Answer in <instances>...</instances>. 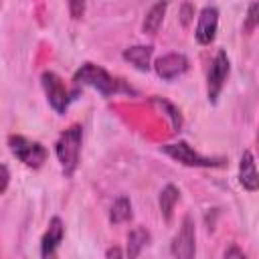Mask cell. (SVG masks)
I'll use <instances>...</instances> for the list:
<instances>
[{
	"label": "cell",
	"mask_w": 259,
	"mask_h": 259,
	"mask_svg": "<svg viewBox=\"0 0 259 259\" xmlns=\"http://www.w3.org/2000/svg\"><path fill=\"white\" fill-rule=\"evenodd\" d=\"M73 81H75V85H91L101 95H113V93H119V91H132L121 79L111 77L105 69L93 65V63L81 65L79 71L75 73Z\"/></svg>",
	"instance_id": "6da1fadb"
},
{
	"label": "cell",
	"mask_w": 259,
	"mask_h": 259,
	"mask_svg": "<svg viewBox=\"0 0 259 259\" xmlns=\"http://www.w3.org/2000/svg\"><path fill=\"white\" fill-rule=\"evenodd\" d=\"M81 140H83V127L81 125H71L69 130H65L57 144V158L61 162L63 174L65 176H73L77 164H79V150H81Z\"/></svg>",
	"instance_id": "7a4b0ae2"
},
{
	"label": "cell",
	"mask_w": 259,
	"mask_h": 259,
	"mask_svg": "<svg viewBox=\"0 0 259 259\" xmlns=\"http://www.w3.org/2000/svg\"><path fill=\"white\" fill-rule=\"evenodd\" d=\"M162 152L168 154L170 158H174L176 162L184 164V166H198V168H217V166H225V158H206L200 156L198 152H194L186 142H178V144H166L162 146Z\"/></svg>",
	"instance_id": "3957f363"
},
{
	"label": "cell",
	"mask_w": 259,
	"mask_h": 259,
	"mask_svg": "<svg viewBox=\"0 0 259 259\" xmlns=\"http://www.w3.org/2000/svg\"><path fill=\"white\" fill-rule=\"evenodd\" d=\"M8 146L10 152L28 168H40L47 162V150L38 142H32L24 136H10Z\"/></svg>",
	"instance_id": "277c9868"
},
{
	"label": "cell",
	"mask_w": 259,
	"mask_h": 259,
	"mask_svg": "<svg viewBox=\"0 0 259 259\" xmlns=\"http://www.w3.org/2000/svg\"><path fill=\"white\" fill-rule=\"evenodd\" d=\"M40 81H42V89H45V93H47V99H49L51 107H53L57 113H65L71 95H69L67 87L63 85L61 77H59L57 73H53V71H45V73L40 75Z\"/></svg>",
	"instance_id": "5b68a950"
},
{
	"label": "cell",
	"mask_w": 259,
	"mask_h": 259,
	"mask_svg": "<svg viewBox=\"0 0 259 259\" xmlns=\"http://www.w3.org/2000/svg\"><path fill=\"white\" fill-rule=\"evenodd\" d=\"M227 75H229V57L225 51H219L208 69V101H212V103L217 101V97L227 81Z\"/></svg>",
	"instance_id": "8992f818"
},
{
	"label": "cell",
	"mask_w": 259,
	"mask_h": 259,
	"mask_svg": "<svg viewBox=\"0 0 259 259\" xmlns=\"http://www.w3.org/2000/svg\"><path fill=\"white\" fill-rule=\"evenodd\" d=\"M217 26H219V10L214 6H206L200 10V16H198V24H196V40L200 45H210L214 40V34H217Z\"/></svg>",
	"instance_id": "52a82bcc"
},
{
	"label": "cell",
	"mask_w": 259,
	"mask_h": 259,
	"mask_svg": "<svg viewBox=\"0 0 259 259\" xmlns=\"http://www.w3.org/2000/svg\"><path fill=\"white\" fill-rule=\"evenodd\" d=\"M172 253L182 259H190L194 255V225L190 217H184L182 227L172 241Z\"/></svg>",
	"instance_id": "ba28073f"
},
{
	"label": "cell",
	"mask_w": 259,
	"mask_h": 259,
	"mask_svg": "<svg viewBox=\"0 0 259 259\" xmlns=\"http://www.w3.org/2000/svg\"><path fill=\"white\" fill-rule=\"evenodd\" d=\"M154 67H156V73L162 79L172 81V79H176L178 75H182L188 69V61H186V57L182 53H168V55L160 57Z\"/></svg>",
	"instance_id": "9c48e42d"
},
{
	"label": "cell",
	"mask_w": 259,
	"mask_h": 259,
	"mask_svg": "<svg viewBox=\"0 0 259 259\" xmlns=\"http://www.w3.org/2000/svg\"><path fill=\"white\" fill-rule=\"evenodd\" d=\"M239 182L243 188H247L249 192H255L259 186V174L255 168V160L251 150H245L241 156V164H239Z\"/></svg>",
	"instance_id": "30bf717a"
},
{
	"label": "cell",
	"mask_w": 259,
	"mask_h": 259,
	"mask_svg": "<svg viewBox=\"0 0 259 259\" xmlns=\"http://www.w3.org/2000/svg\"><path fill=\"white\" fill-rule=\"evenodd\" d=\"M63 235H65V227H63V221L59 217H53L51 223H49V229L42 237V243H40V253L42 257H53L59 243L63 241Z\"/></svg>",
	"instance_id": "8fae6325"
},
{
	"label": "cell",
	"mask_w": 259,
	"mask_h": 259,
	"mask_svg": "<svg viewBox=\"0 0 259 259\" xmlns=\"http://www.w3.org/2000/svg\"><path fill=\"white\" fill-rule=\"evenodd\" d=\"M166 8H168V2H166V0H160V2H156V4L148 10V14H146V18H144V24H142V28H144L146 34H156V32H158V28H160V24H162V20H164Z\"/></svg>",
	"instance_id": "7c38bea8"
},
{
	"label": "cell",
	"mask_w": 259,
	"mask_h": 259,
	"mask_svg": "<svg viewBox=\"0 0 259 259\" xmlns=\"http://www.w3.org/2000/svg\"><path fill=\"white\" fill-rule=\"evenodd\" d=\"M123 59L130 61L136 69L148 71L150 69V59H152V47H144V45L130 47V49L123 51Z\"/></svg>",
	"instance_id": "4fadbf2b"
},
{
	"label": "cell",
	"mask_w": 259,
	"mask_h": 259,
	"mask_svg": "<svg viewBox=\"0 0 259 259\" xmlns=\"http://www.w3.org/2000/svg\"><path fill=\"white\" fill-rule=\"evenodd\" d=\"M178 198H180V190L176 186L168 184V186L162 188V192H160V210H162V217L166 221L172 219V210H174V204L178 202Z\"/></svg>",
	"instance_id": "5bb4252c"
},
{
	"label": "cell",
	"mask_w": 259,
	"mask_h": 259,
	"mask_svg": "<svg viewBox=\"0 0 259 259\" xmlns=\"http://www.w3.org/2000/svg\"><path fill=\"white\" fill-rule=\"evenodd\" d=\"M150 243V233L142 227L134 229L130 235H127V255L130 257H138L140 251Z\"/></svg>",
	"instance_id": "9a60e30c"
},
{
	"label": "cell",
	"mask_w": 259,
	"mask_h": 259,
	"mask_svg": "<svg viewBox=\"0 0 259 259\" xmlns=\"http://www.w3.org/2000/svg\"><path fill=\"white\" fill-rule=\"evenodd\" d=\"M127 219H132V202H130L127 196H119V198L113 202V206H111L109 221H111L113 225H117V223H123V221H127Z\"/></svg>",
	"instance_id": "2e32d148"
},
{
	"label": "cell",
	"mask_w": 259,
	"mask_h": 259,
	"mask_svg": "<svg viewBox=\"0 0 259 259\" xmlns=\"http://www.w3.org/2000/svg\"><path fill=\"white\" fill-rule=\"evenodd\" d=\"M156 105H160V107H164L166 111H168V115H170V119H172V130L174 132H178L180 127H182V117H180V111L172 105V103H168V101H164V99H160V97H154L152 99Z\"/></svg>",
	"instance_id": "e0dca14e"
},
{
	"label": "cell",
	"mask_w": 259,
	"mask_h": 259,
	"mask_svg": "<svg viewBox=\"0 0 259 259\" xmlns=\"http://www.w3.org/2000/svg\"><path fill=\"white\" fill-rule=\"evenodd\" d=\"M69 4V12L73 20H81L85 14V0H67Z\"/></svg>",
	"instance_id": "ac0fdd59"
},
{
	"label": "cell",
	"mask_w": 259,
	"mask_h": 259,
	"mask_svg": "<svg viewBox=\"0 0 259 259\" xmlns=\"http://www.w3.org/2000/svg\"><path fill=\"white\" fill-rule=\"evenodd\" d=\"M257 2H253L251 6H249V14H247V22H245V30L247 32H251L253 28H255V24H257Z\"/></svg>",
	"instance_id": "d6986e66"
},
{
	"label": "cell",
	"mask_w": 259,
	"mask_h": 259,
	"mask_svg": "<svg viewBox=\"0 0 259 259\" xmlns=\"http://www.w3.org/2000/svg\"><path fill=\"white\" fill-rule=\"evenodd\" d=\"M8 182H10V172L4 164H0V194L8 188Z\"/></svg>",
	"instance_id": "ffe728a7"
},
{
	"label": "cell",
	"mask_w": 259,
	"mask_h": 259,
	"mask_svg": "<svg viewBox=\"0 0 259 259\" xmlns=\"http://www.w3.org/2000/svg\"><path fill=\"white\" fill-rule=\"evenodd\" d=\"M190 18H192V6H190L188 2H184V4H182V12H180V20H182V24L186 26V24L190 22Z\"/></svg>",
	"instance_id": "44dd1931"
},
{
	"label": "cell",
	"mask_w": 259,
	"mask_h": 259,
	"mask_svg": "<svg viewBox=\"0 0 259 259\" xmlns=\"http://www.w3.org/2000/svg\"><path fill=\"white\" fill-rule=\"evenodd\" d=\"M233 255H235V257H243V259H245V255H243L237 247H231L229 251H225V257H233Z\"/></svg>",
	"instance_id": "7402d4cb"
},
{
	"label": "cell",
	"mask_w": 259,
	"mask_h": 259,
	"mask_svg": "<svg viewBox=\"0 0 259 259\" xmlns=\"http://www.w3.org/2000/svg\"><path fill=\"white\" fill-rule=\"evenodd\" d=\"M107 257H121V251L119 249H109L107 251Z\"/></svg>",
	"instance_id": "603a6c76"
}]
</instances>
